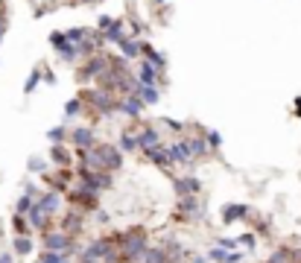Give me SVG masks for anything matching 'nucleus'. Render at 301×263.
Masks as SVG:
<instances>
[{
	"instance_id": "nucleus-7",
	"label": "nucleus",
	"mask_w": 301,
	"mask_h": 263,
	"mask_svg": "<svg viewBox=\"0 0 301 263\" xmlns=\"http://www.w3.org/2000/svg\"><path fill=\"white\" fill-rule=\"evenodd\" d=\"M70 144L76 146V149H91L97 144V132L91 126H79V129L70 132Z\"/></svg>"
},
{
	"instance_id": "nucleus-1",
	"label": "nucleus",
	"mask_w": 301,
	"mask_h": 263,
	"mask_svg": "<svg viewBox=\"0 0 301 263\" xmlns=\"http://www.w3.org/2000/svg\"><path fill=\"white\" fill-rule=\"evenodd\" d=\"M146 249H149V243H146V234H143L140 228H135V231H129V234L120 237V257H123L126 263L140 260Z\"/></svg>"
},
{
	"instance_id": "nucleus-40",
	"label": "nucleus",
	"mask_w": 301,
	"mask_h": 263,
	"mask_svg": "<svg viewBox=\"0 0 301 263\" xmlns=\"http://www.w3.org/2000/svg\"><path fill=\"white\" fill-rule=\"evenodd\" d=\"M3 29H6V21H3V6H0V44H3Z\"/></svg>"
},
{
	"instance_id": "nucleus-14",
	"label": "nucleus",
	"mask_w": 301,
	"mask_h": 263,
	"mask_svg": "<svg viewBox=\"0 0 301 263\" xmlns=\"http://www.w3.org/2000/svg\"><path fill=\"white\" fill-rule=\"evenodd\" d=\"M167 149H170L173 164H193V155H190V149H187V141H175V144H170Z\"/></svg>"
},
{
	"instance_id": "nucleus-4",
	"label": "nucleus",
	"mask_w": 301,
	"mask_h": 263,
	"mask_svg": "<svg viewBox=\"0 0 301 263\" xmlns=\"http://www.w3.org/2000/svg\"><path fill=\"white\" fill-rule=\"evenodd\" d=\"M108 71H111V64H108V59L100 53V56H91V59H88V64L82 68L79 76H82V82H88V79H97V82H100Z\"/></svg>"
},
{
	"instance_id": "nucleus-37",
	"label": "nucleus",
	"mask_w": 301,
	"mask_h": 263,
	"mask_svg": "<svg viewBox=\"0 0 301 263\" xmlns=\"http://www.w3.org/2000/svg\"><path fill=\"white\" fill-rule=\"evenodd\" d=\"M237 243H240V246H246V249L252 251V249H255V234H243V237H237Z\"/></svg>"
},
{
	"instance_id": "nucleus-19",
	"label": "nucleus",
	"mask_w": 301,
	"mask_h": 263,
	"mask_svg": "<svg viewBox=\"0 0 301 263\" xmlns=\"http://www.w3.org/2000/svg\"><path fill=\"white\" fill-rule=\"evenodd\" d=\"M135 94L140 96L143 106H155V103L161 100V91H158V88H149V85H140V82H138V91H135Z\"/></svg>"
},
{
	"instance_id": "nucleus-32",
	"label": "nucleus",
	"mask_w": 301,
	"mask_h": 263,
	"mask_svg": "<svg viewBox=\"0 0 301 263\" xmlns=\"http://www.w3.org/2000/svg\"><path fill=\"white\" fill-rule=\"evenodd\" d=\"M12 228H15L18 234H29V222H26L23 216H18V214H15V219H12Z\"/></svg>"
},
{
	"instance_id": "nucleus-12",
	"label": "nucleus",
	"mask_w": 301,
	"mask_h": 263,
	"mask_svg": "<svg viewBox=\"0 0 301 263\" xmlns=\"http://www.w3.org/2000/svg\"><path fill=\"white\" fill-rule=\"evenodd\" d=\"M117 111H120V114H126V117H138L140 111H143V103H140L138 94L123 96V100H117Z\"/></svg>"
},
{
	"instance_id": "nucleus-25",
	"label": "nucleus",
	"mask_w": 301,
	"mask_h": 263,
	"mask_svg": "<svg viewBox=\"0 0 301 263\" xmlns=\"http://www.w3.org/2000/svg\"><path fill=\"white\" fill-rule=\"evenodd\" d=\"M38 205L44 208L47 214H56V211H58V193H53V190L41 193V196H38Z\"/></svg>"
},
{
	"instance_id": "nucleus-16",
	"label": "nucleus",
	"mask_w": 301,
	"mask_h": 263,
	"mask_svg": "<svg viewBox=\"0 0 301 263\" xmlns=\"http://www.w3.org/2000/svg\"><path fill=\"white\" fill-rule=\"evenodd\" d=\"M47 219H50V214H47L38 202H35V208L26 214V222H29V228H35V231H47Z\"/></svg>"
},
{
	"instance_id": "nucleus-44",
	"label": "nucleus",
	"mask_w": 301,
	"mask_h": 263,
	"mask_svg": "<svg viewBox=\"0 0 301 263\" xmlns=\"http://www.w3.org/2000/svg\"><path fill=\"white\" fill-rule=\"evenodd\" d=\"M292 263H301V257H295V260H292Z\"/></svg>"
},
{
	"instance_id": "nucleus-27",
	"label": "nucleus",
	"mask_w": 301,
	"mask_h": 263,
	"mask_svg": "<svg viewBox=\"0 0 301 263\" xmlns=\"http://www.w3.org/2000/svg\"><path fill=\"white\" fill-rule=\"evenodd\" d=\"M33 208H35V199H33V196H26V193H23L21 199H18V205H15V214H18V216H26L29 211H33Z\"/></svg>"
},
{
	"instance_id": "nucleus-8",
	"label": "nucleus",
	"mask_w": 301,
	"mask_h": 263,
	"mask_svg": "<svg viewBox=\"0 0 301 263\" xmlns=\"http://www.w3.org/2000/svg\"><path fill=\"white\" fill-rule=\"evenodd\" d=\"M138 82H140V85H149V88H158V85H164L161 71H155L149 61L143 59V61L138 64Z\"/></svg>"
},
{
	"instance_id": "nucleus-15",
	"label": "nucleus",
	"mask_w": 301,
	"mask_h": 263,
	"mask_svg": "<svg viewBox=\"0 0 301 263\" xmlns=\"http://www.w3.org/2000/svg\"><path fill=\"white\" fill-rule=\"evenodd\" d=\"M246 216H249V205H225L222 208V222H243Z\"/></svg>"
},
{
	"instance_id": "nucleus-18",
	"label": "nucleus",
	"mask_w": 301,
	"mask_h": 263,
	"mask_svg": "<svg viewBox=\"0 0 301 263\" xmlns=\"http://www.w3.org/2000/svg\"><path fill=\"white\" fill-rule=\"evenodd\" d=\"M140 53H143V59L149 61V64L155 68V71H164V68H167V59H164V53H158L155 47L143 44V47H140Z\"/></svg>"
},
{
	"instance_id": "nucleus-20",
	"label": "nucleus",
	"mask_w": 301,
	"mask_h": 263,
	"mask_svg": "<svg viewBox=\"0 0 301 263\" xmlns=\"http://www.w3.org/2000/svg\"><path fill=\"white\" fill-rule=\"evenodd\" d=\"M187 149H190V155H193V161L196 158H205L210 152V146L205 138H187Z\"/></svg>"
},
{
	"instance_id": "nucleus-28",
	"label": "nucleus",
	"mask_w": 301,
	"mask_h": 263,
	"mask_svg": "<svg viewBox=\"0 0 301 263\" xmlns=\"http://www.w3.org/2000/svg\"><path fill=\"white\" fill-rule=\"evenodd\" d=\"M79 228H82V216L79 214H68V219L62 222V231H65V234H70V231H79Z\"/></svg>"
},
{
	"instance_id": "nucleus-43",
	"label": "nucleus",
	"mask_w": 301,
	"mask_h": 263,
	"mask_svg": "<svg viewBox=\"0 0 301 263\" xmlns=\"http://www.w3.org/2000/svg\"><path fill=\"white\" fill-rule=\"evenodd\" d=\"M82 3H97V0H82Z\"/></svg>"
},
{
	"instance_id": "nucleus-23",
	"label": "nucleus",
	"mask_w": 301,
	"mask_h": 263,
	"mask_svg": "<svg viewBox=\"0 0 301 263\" xmlns=\"http://www.w3.org/2000/svg\"><path fill=\"white\" fill-rule=\"evenodd\" d=\"M33 249H35V243H33L29 234H18V237H15V254L26 257V254H33Z\"/></svg>"
},
{
	"instance_id": "nucleus-9",
	"label": "nucleus",
	"mask_w": 301,
	"mask_h": 263,
	"mask_svg": "<svg viewBox=\"0 0 301 263\" xmlns=\"http://www.w3.org/2000/svg\"><path fill=\"white\" fill-rule=\"evenodd\" d=\"M143 155L149 158L155 167H161V170L173 167V158H170V149H167V146H152V149H143Z\"/></svg>"
},
{
	"instance_id": "nucleus-6",
	"label": "nucleus",
	"mask_w": 301,
	"mask_h": 263,
	"mask_svg": "<svg viewBox=\"0 0 301 263\" xmlns=\"http://www.w3.org/2000/svg\"><path fill=\"white\" fill-rule=\"evenodd\" d=\"M91 100H94V108L100 111V114H111V111H117V100L111 96V91H105V88H94L91 91Z\"/></svg>"
},
{
	"instance_id": "nucleus-34",
	"label": "nucleus",
	"mask_w": 301,
	"mask_h": 263,
	"mask_svg": "<svg viewBox=\"0 0 301 263\" xmlns=\"http://www.w3.org/2000/svg\"><path fill=\"white\" fill-rule=\"evenodd\" d=\"M217 246L225 249V251H231V249H237L240 243H237V237H220V240H217Z\"/></svg>"
},
{
	"instance_id": "nucleus-26",
	"label": "nucleus",
	"mask_w": 301,
	"mask_h": 263,
	"mask_svg": "<svg viewBox=\"0 0 301 263\" xmlns=\"http://www.w3.org/2000/svg\"><path fill=\"white\" fill-rule=\"evenodd\" d=\"M164 254H167V257H170V263H175L178 260V257H182V254H185V249H182V246H178V240H164Z\"/></svg>"
},
{
	"instance_id": "nucleus-10",
	"label": "nucleus",
	"mask_w": 301,
	"mask_h": 263,
	"mask_svg": "<svg viewBox=\"0 0 301 263\" xmlns=\"http://www.w3.org/2000/svg\"><path fill=\"white\" fill-rule=\"evenodd\" d=\"M100 36H103V41H111V44H120L123 38H129V36H126V21H120V18H117V21H111V24L105 26L103 32H100Z\"/></svg>"
},
{
	"instance_id": "nucleus-17",
	"label": "nucleus",
	"mask_w": 301,
	"mask_h": 263,
	"mask_svg": "<svg viewBox=\"0 0 301 263\" xmlns=\"http://www.w3.org/2000/svg\"><path fill=\"white\" fill-rule=\"evenodd\" d=\"M140 44L138 38H123L120 44H117V50H120V56H123V61H132V59H138L140 56Z\"/></svg>"
},
{
	"instance_id": "nucleus-36",
	"label": "nucleus",
	"mask_w": 301,
	"mask_h": 263,
	"mask_svg": "<svg viewBox=\"0 0 301 263\" xmlns=\"http://www.w3.org/2000/svg\"><path fill=\"white\" fill-rule=\"evenodd\" d=\"M205 141H208V146H210V149H217V146L222 144V138L217 135V132H205Z\"/></svg>"
},
{
	"instance_id": "nucleus-13",
	"label": "nucleus",
	"mask_w": 301,
	"mask_h": 263,
	"mask_svg": "<svg viewBox=\"0 0 301 263\" xmlns=\"http://www.w3.org/2000/svg\"><path fill=\"white\" fill-rule=\"evenodd\" d=\"M138 146L140 149H152V146H161V132L155 126H146V129L138 132Z\"/></svg>"
},
{
	"instance_id": "nucleus-33",
	"label": "nucleus",
	"mask_w": 301,
	"mask_h": 263,
	"mask_svg": "<svg viewBox=\"0 0 301 263\" xmlns=\"http://www.w3.org/2000/svg\"><path fill=\"white\" fill-rule=\"evenodd\" d=\"M26 167H29V173H44V170H47V161L35 155V158H29V164H26Z\"/></svg>"
},
{
	"instance_id": "nucleus-3",
	"label": "nucleus",
	"mask_w": 301,
	"mask_h": 263,
	"mask_svg": "<svg viewBox=\"0 0 301 263\" xmlns=\"http://www.w3.org/2000/svg\"><path fill=\"white\" fill-rule=\"evenodd\" d=\"M94 149H97V155H100V164H103L105 173H114V170L123 167V152H120V146L100 144V146H94Z\"/></svg>"
},
{
	"instance_id": "nucleus-22",
	"label": "nucleus",
	"mask_w": 301,
	"mask_h": 263,
	"mask_svg": "<svg viewBox=\"0 0 301 263\" xmlns=\"http://www.w3.org/2000/svg\"><path fill=\"white\" fill-rule=\"evenodd\" d=\"M50 158H53V161H56L62 170H68V167H70V161H73V158H70V152H68V149H65L62 144H53V149H50Z\"/></svg>"
},
{
	"instance_id": "nucleus-21",
	"label": "nucleus",
	"mask_w": 301,
	"mask_h": 263,
	"mask_svg": "<svg viewBox=\"0 0 301 263\" xmlns=\"http://www.w3.org/2000/svg\"><path fill=\"white\" fill-rule=\"evenodd\" d=\"M295 257H301V251H292V249H287V246H281V249H275L269 254L266 263H292Z\"/></svg>"
},
{
	"instance_id": "nucleus-29",
	"label": "nucleus",
	"mask_w": 301,
	"mask_h": 263,
	"mask_svg": "<svg viewBox=\"0 0 301 263\" xmlns=\"http://www.w3.org/2000/svg\"><path fill=\"white\" fill-rule=\"evenodd\" d=\"M38 263H70V260H68V254H62V251H44Z\"/></svg>"
},
{
	"instance_id": "nucleus-38",
	"label": "nucleus",
	"mask_w": 301,
	"mask_h": 263,
	"mask_svg": "<svg viewBox=\"0 0 301 263\" xmlns=\"http://www.w3.org/2000/svg\"><path fill=\"white\" fill-rule=\"evenodd\" d=\"M161 126H167V129H170V132H182V129H185V126H182L178 120H167V117L161 120Z\"/></svg>"
},
{
	"instance_id": "nucleus-5",
	"label": "nucleus",
	"mask_w": 301,
	"mask_h": 263,
	"mask_svg": "<svg viewBox=\"0 0 301 263\" xmlns=\"http://www.w3.org/2000/svg\"><path fill=\"white\" fill-rule=\"evenodd\" d=\"M50 44L62 53V59H65V61H76L82 53H85L82 44H70L68 38H65V32H53V36H50Z\"/></svg>"
},
{
	"instance_id": "nucleus-39",
	"label": "nucleus",
	"mask_w": 301,
	"mask_h": 263,
	"mask_svg": "<svg viewBox=\"0 0 301 263\" xmlns=\"http://www.w3.org/2000/svg\"><path fill=\"white\" fill-rule=\"evenodd\" d=\"M94 219H97V222H108V214H105V211H97V208H94Z\"/></svg>"
},
{
	"instance_id": "nucleus-30",
	"label": "nucleus",
	"mask_w": 301,
	"mask_h": 263,
	"mask_svg": "<svg viewBox=\"0 0 301 263\" xmlns=\"http://www.w3.org/2000/svg\"><path fill=\"white\" fill-rule=\"evenodd\" d=\"M38 82H41V71H33V73H29V79H26V85H23V91H26V94H33L35 88H38Z\"/></svg>"
},
{
	"instance_id": "nucleus-31",
	"label": "nucleus",
	"mask_w": 301,
	"mask_h": 263,
	"mask_svg": "<svg viewBox=\"0 0 301 263\" xmlns=\"http://www.w3.org/2000/svg\"><path fill=\"white\" fill-rule=\"evenodd\" d=\"M79 111H82V100H79V96L68 100V106H65V114H68V117H73V114H79Z\"/></svg>"
},
{
	"instance_id": "nucleus-42",
	"label": "nucleus",
	"mask_w": 301,
	"mask_h": 263,
	"mask_svg": "<svg viewBox=\"0 0 301 263\" xmlns=\"http://www.w3.org/2000/svg\"><path fill=\"white\" fill-rule=\"evenodd\" d=\"M0 263H12V254H0Z\"/></svg>"
},
{
	"instance_id": "nucleus-41",
	"label": "nucleus",
	"mask_w": 301,
	"mask_h": 263,
	"mask_svg": "<svg viewBox=\"0 0 301 263\" xmlns=\"http://www.w3.org/2000/svg\"><path fill=\"white\" fill-rule=\"evenodd\" d=\"M295 117H301V96L295 100Z\"/></svg>"
},
{
	"instance_id": "nucleus-24",
	"label": "nucleus",
	"mask_w": 301,
	"mask_h": 263,
	"mask_svg": "<svg viewBox=\"0 0 301 263\" xmlns=\"http://www.w3.org/2000/svg\"><path fill=\"white\" fill-rule=\"evenodd\" d=\"M138 135L135 132H120V152H138Z\"/></svg>"
},
{
	"instance_id": "nucleus-2",
	"label": "nucleus",
	"mask_w": 301,
	"mask_h": 263,
	"mask_svg": "<svg viewBox=\"0 0 301 263\" xmlns=\"http://www.w3.org/2000/svg\"><path fill=\"white\" fill-rule=\"evenodd\" d=\"M44 251H62V254H73V251H79V246L73 243L70 234H65L62 228L58 231H44Z\"/></svg>"
},
{
	"instance_id": "nucleus-35",
	"label": "nucleus",
	"mask_w": 301,
	"mask_h": 263,
	"mask_svg": "<svg viewBox=\"0 0 301 263\" xmlns=\"http://www.w3.org/2000/svg\"><path fill=\"white\" fill-rule=\"evenodd\" d=\"M65 135H68V132L62 129V126H56V129H50V135H47V138H50L53 144H62V141H65Z\"/></svg>"
},
{
	"instance_id": "nucleus-11",
	"label": "nucleus",
	"mask_w": 301,
	"mask_h": 263,
	"mask_svg": "<svg viewBox=\"0 0 301 263\" xmlns=\"http://www.w3.org/2000/svg\"><path fill=\"white\" fill-rule=\"evenodd\" d=\"M175 196L182 199V196H196L199 190H202V181L193 179V176H185V179H175Z\"/></svg>"
}]
</instances>
